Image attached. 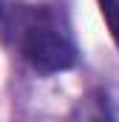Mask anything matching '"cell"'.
<instances>
[{
  "instance_id": "obj_2",
  "label": "cell",
  "mask_w": 119,
  "mask_h": 122,
  "mask_svg": "<svg viewBox=\"0 0 119 122\" xmlns=\"http://www.w3.org/2000/svg\"><path fill=\"white\" fill-rule=\"evenodd\" d=\"M96 3H99L105 26H108V31H111V37H114V43L119 48V0H96Z\"/></svg>"
},
{
  "instance_id": "obj_1",
  "label": "cell",
  "mask_w": 119,
  "mask_h": 122,
  "mask_svg": "<svg viewBox=\"0 0 119 122\" xmlns=\"http://www.w3.org/2000/svg\"><path fill=\"white\" fill-rule=\"evenodd\" d=\"M0 26L23 60L40 74H57L77 62V48L51 6H9L0 9Z\"/></svg>"
}]
</instances>
